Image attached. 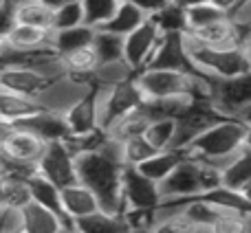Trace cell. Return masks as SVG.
I'll list each match as a JSON object with an SVG mask.
<instances>
[{"label": "cell", "mask_w": 251, "mask_h": 233, "mask_svg": "<svg viewBox=\"0 0 251 233\" xmlns=\"http://www.w3.org/2000/svg\"><path fill=\"white\" fill-rule=\"evenodd\" d=\"M16 60H18V57H16V55H11V53H7V55H0V70H2L7 64L16 62Z\"/></svg>", "instance_id": "bcb514c9"}, {"label": "cell", "mask_w": 251, "mask_h": 233, "mask_svg": "<svg viewBox=\"0 0 251 233\" xmlns=\"http://www.w3.org/2000/svg\"><path fill=\"white\" fill-rule=\"evenodd\" d=\"M25 64H29L35 73H40L47 82H55V79L64 77L66 75V64H64V57L55 51H38V53H31V55L20 57Z\"/></svg>", "instance_id": "83f0119b"}, {"label": "cell", "mask_w": 251, "mask_h": 233, "mask_svg": "<svg viewBox=\"0 0 251 233\" xmlns=\"http://www.w3.org/2000/svg\"><path fill=\"white\" fill-rule=\"evenodd\" d=\"M199 44L209 48H225V47H240V29L234 24L229 16L221 18L216 22H209V24L201 26L194 31H185Z\"/></svg>", "instance_id": "2e32d148"}, {"label": "cell", "mask_w": 251, "mask_h": 233, "mask_svg": "<svg viewBox=\"0 0 251 233\" xmlns=\"http://www.w3.org/2000/svg\"><path fill=\"white\" fill-rule=\"evenodd\" d=\"M38 2L47 4V7H51V9H57V7H60V4H64L66 0H38Z\"/></svg>", "instance_id": "7dc6e473"}, {"label": "cell", "mask_w": 251, "mask_h": 233, "mask_svg": "<svg viewBox=\"0 0 251 233\" xmlns=\"http://www.w3.org/2000/svg\"><path fill=\"white\" fill-rule=\"evenodd\" d=\"M82 4L86 13V24L100 29L113 18L115 9L119 7V0H82Z\"/></svg>", "instance_id": "8d00e7d4"}, {"label": "cell", "mask_w": 251, "mask_h": 233, "mask_svg": "<svg viewBox=\"0 0 251 233\" xmlns=\"http://www.w3.org/2000/svg\"><path fill=\"white\" fill-rule=\"evenodd\" d=\"M0 172H2V156H0Z\"/></svg>", "instance_id": "9f6ffc18"}, {"label": "cell", "mask_w": 251, "mask_h": 233, "mask_svg": "<svg viewBox=\"0 0 251 233\" xmlns=\"http://www.w3.org/2000/svg\"><path fill=\"white\" fill-rule=\"evenodd\" d=\"M134 70L128 66L126 60H119V62H108V64H100L93 75L91 84L93 88H110V86H117V84L126 82V79L134 77Z\"/></svg>", "instance_id": "1f68e13d"}, {"label": "cell", "mask_w": 251, "mask_h": 233, "mask_svg": "<svg viewBox=\"0 0 251 233\" xmlns=\"http://www.w3.org/2000/svg\"><path fill=\"white\" fill-rule=\"evenodd\" d=\"M146 69H168V70L199 73L190 60V53H187L185 42H183V33H165Z\"/></svg>", "instance_id": "7c38bea8"}, {"label": "cell", "mask_w": 251, "mask_h": 233, "mask_svg": "<svg viewBox=\"0 0 251 233\" xmlns=\"http://www.w3.org/2000/svg\"><path fill=\"white\" fill-rule=\"evenodd\" d=\"M119 143H122V161L126 167H139V165L146 163L154 152H159L150 145V141H148L143 134L124 139V141H119Z\"/></svg>", "instance_id": "e575fe53"}, {"label": "cell", "mask_w": 251, "mask_h": 233, "mask_svg": "<svg viewBox=\"0 0 251 233\" xmlns=\"http://www.w3.org/2000/svg\"><path fill=\"white\" fill-rule=\"evenodd\" d=\"M161 38H163V33H161L159 26H156L150 18H148L139 29H134L132 33L124 38V60L128 62V66L134 73L143 70L150 64Z\"/></svg>", "instance_id": "30bf717a"}, {"label": "cell", "mask_w": 251, "mask_h": 233, "mask_svg": "<svg viewBox=\"0 0 251 233\" xmlns=\"http://www.w3.org/2000/svg\"><path fill=\"white\" fill-rule=\"evenodd\" d=\"M245 145L251 147V128H249V125H247V137H245Z\"/></svg>", "instance_id": "816d5d0a"}, {"label": "cell", "mask_w": 251, "mask_h": 233, "mask_svg": "<svg viewBox=\"0 0 251 233\" xmlns=\"http://www.w3.org/2000/svg\"><path fill=\"white\" fill-rule=\"evenodd\" d=\"M4 4H7V2H4V0H0V7H4Z\"/></svg>", "instance_id": "6f0895ef"}, {"label": "cell", "mask_w": 251, "mask_h": 233, "mask_svg": "<svg viewBox=\"0 0 251 233\" xmlns=\"http://www.w3.org/2000/svg\"><path fill=\"white\" fill-rule=\"evenodd\" d=\"M4 2H7V4H16L18 0H4Z\"/></svg>", "instance_id": "11a10c76"}, {"label": "cell", "mask_w": 251, "mask_h": 233, "mask_svg": "<svg viewBox=\"0 0 251 233\" xmlns=\"http://www.w3.org/2000/svg\"><path fill=\"white\" fill-rule=\"evenodd\" d=\"M143 97L148 99H168V97H196L209 99V84L203 75L168 69H143L134 75Z\"/></svg>", "instance_id": "277c9868"}, {"label": "cell", "mask_w": 251, "mask_h": 233, "mask_svg": "<svg viewBox=\"0 0 251 233\" xmlns=\"http://www.w3.org/2000/svg\"><path fill=\"white\" fill-rule=\"evenodd\" d=\"M176 4H181L183 9H190V7H194V4H201V2H207V0H174Z\"/></svg>", "instance_id": "f6af8a7d"}, {"label": "cell", "mask_w": 251, "mask_h": 233, "mask_svg": "<svg viewBox=\"0 0 251 233\" xmlns=\"http://www.w3.org/2000/svg\"><path fill=\"white\" fill-rule=\"evenodd\" d=\"M194 233H214V229L212 227H196Z\"/></svg>", "instance_id": "f907efd6"}, {"label": "cell", "mask_w": 251, "mask_h": 233, "mask_svg": "<svg viewBox=\"0 0 251 233\" xmlns=\"http://www.w3.org/2000/svg\"><path fill=\"white\" fill-rule=\"evenodd\" d=\"M38 110H42L38 97L20 95V93L0 88V119L2 121H13V123H18V121L35 115Z\"/></svg>", "instance_id": "44dd1931"}, {"label": "cell", "mask_w": 251, "mask_h": 233, "mask_svg": "<svg viewBox=\"0 0 251 233\" xmlns=\"http://www.w3.org/2000/svg\"><path fill=\"white\" fill-rule=\"evenodd\" d=\"M207 2H212L214 7H218L223 13H227V16H229V13L234 11L240 2H243V0H207Z\"/></svg>", "instance_id": "7bdbcfd3"}, {"label": "cell", "mask_w": 251, "mask_h": 233, "mask_svg": "<svg viewBox=\"0 0 251 233\" xmlns=\"http://www.w3.org/2000/svg\"><path fill=\"white\" fill-rule=\"evenodd\" d=\"M60 233H77V229H62Z\"/></svg>", "instance_id": "f5cc1de1"}, {"label": "cell", "mask_w": 251, "mask_h": 233, "mask_svg": "<svg viewBox=\"0 0 251 233\" xmlns=\"http://www.w3.org/2000/svg\"><path fill=\"white\" fill-rule=\"evenodd\" d=\"M93 48H95L97 57H100V64L124 60V38L117 33H110L106 29H95Z\"/></svg>", "instance_id": "4dcf8cb0"}, {"label": "cell", "mask_w": 251, "mask_h": 233, "mask_svg": "<svg viewBox=\"0 0 251 233\" xmlns=\"http://www.w3.org/2000/svg\"><path fill=\"white\" fill-rule=\"evenodd\" d=\"M143 101H146V97H143L134 77L110 88H95V108H97V119H100V128L108 130L117 119L141 108Z\"/></svg>", "instance_id": "8992f818"}, {"label": "cell", "mask_w": 251, "mask_h": 233, "mask_svg": "<svg viewBox=\"0 0 251 233\" xmlns=\"http://www.w3.org/2000/svg\"><path fill=\"white\" fill-rule=\"evenodd\" d=\"M183 42L190 53V60L194 69L205 79H227L236 77L251 70V62L240 47H225V48H209L199 44L190 33H183Z\"/></svg>", "instance_id": "5b68a950"}, {"label": "cell", "mask_w": 251, "mask_h": 233, "mask_svg": "<svg viewBox=\"0 0 251 233\" xmlns=\"http://www.w3.org/2000/svg\"><path fill=\"white\" fill-rule=\"evenodd\" d=\"M49 84L51 82H47L40 73H35V70L31 69L29 64H25L20 57L0 70V88L20 93V95L40 97V93H42Z\"/></svg>", "instance_id": "4fadbf2b"}, {"label": "cell", "mask_w": 251, "mask_h": 233, "mask_svg": "<svg viewBox=\"0 0 251 233\" xmlns=\"http://www.w3.org/2000/svg\"><path fill=\"white\" fill-rule=\"evenodd\" d=\"M93 35H95V29L88 24L75 26V29H62V31H53L51 35V48L60 55H66V53L75 51V48H82L93 44Z\"/></svg>", "instance_id": "4316f807"}, {"label": "cell", "mask_w": 251, "mask_h": 233, "mask_svg": "<svg viewBox=\"0 0 251 233\" xmlns=\"http://www.w3.org/2000/svg\"><path fill=\"white\" fill-rule=\"evenodd\" d=\"M161 33H185L187 31V18H185V9L181 4H176L174 0H170L161 11H156L150 18Z\"/></svg>", "instance_id": "d6a6232c"}, {"label": "cell", "mask_w": 251, "mask_h": 233, "mask_svg": "<svg viewBox=\"0 0 251 233\" xmlns=\"http://www.w3.org/2000/svg\"><path fill=\"white\" fill-rule=\"evenodd\" d=\"M148 18L150 16H148L146 11H141L137 4L128 2V0H119V7L115 9L113 18H110L104 26H100V29H106V31H110V33H117V35H122V38H126V35H130L134 29H139Z\"/></svg>", "instance_id": "cb8c5ba5"}, {"label": "cell", "mask_w": 251, "mask_h": 233, "mask_svg": "<svg viewBox=\"0 0 251 233\" xmlns=\"http://www.w3.org/2000/svg\"><path fill=\"white\" fill-rule=\"evenodd\" d=\"M35 172L47 176L57 187H69L77 183V154L66 141L47 143V150L35 165Z\"/></svg>", "instance_id": "ba28073f"}, {"label": "cell", "mask_w": 251, "mask_h": 233, "mask_svg": "<svg viewBox=\"0 0 251 233\" xmlns=\"http://www.w3.org/2000/svg\"><path fill=\"white\" fill-rule=\"evenodd\" d=\"M150 121H152V116L146 108V101H143L141 108L132 110V113H128L126 116L115 121V123L106 130V134H108L110 139H117V141H124V139H130V137H139V134L146 132Z\"/></svg>", "instance_id": "484cf974"}, {"label": "cell", "mask_w": 251, "mask_h": 233, "mask_svg": "<svg viewBox=\"0 0 251 233\" xmlns=\"http://www.w3.org/2000/svg\"><path fill=\"white\" fill-rule=\"evenodd\" d=\"M62 209H64V216L71 222H77L79 218H86L91 213L100 211L101 205L86 185L73 183L69 187H62Z\"/></svg>", "instance_id": "d6986e66"}, {"label": "cell", "mask_w": 251, "mask_h": 233, "mask_svg": "<svg viewBox=\"0 0 251 233\" xmlns=\"http://www.w3.org/2000/svg\"><path fill=\"white\" fill-rule=\"evenodd\" d=\"M62 57H64V64H66V75L88 79V82L93 79L97 66H100V57H97L93 44L82 47V48H75V51L66 53V55H62Z\"/></svg>", "instance_id": "f1b7e54d"}, {"label": "cell", "mask_w": 251, "mask_h": 233, "mask_svg": "<svg viewBox=\"0 0 251 233\" xmlns=\"http://www.w3.org/2000/svg\"><path fill=\"white\" fill-rule=\"evenodd\" d=\"M124 167L122 143L106 134L97 150L77 154V183L86 185L97 196L104 211L126 213L122 194Z\"/></svg>", "instance_id": "6da1fadb"}, {"label": "cell", "mask_w": 251, "mask_h": 233, "mask_svg": "<svg viewBox=\"0 0 251 233\" xmlns=\"http://www.w3.org/2000/svg\"><path fill=\"white\" fill-rule=\"evenodd\" d=\"M18 125L35 137H40L44 143H55V141H69L71 130L66 125V119L62 113H53V110H38L35 115L26 116V119L18 121Z\"/></svg>", "instance_id": "9a60e30c"}, {"label": "cell", "mask_w": 251, "mask_h": 233, "mask_svg": "<svg viewBox=\"0 0 251 233\" xmlns=\"http://www.w3.org/2000/svg\"><path fill=\"white\" fill-rule=\"evenodd\" d=\"M51 35L53 31L47 29H38V26H29V24H13L11 31L4 35L7 53H11L16 57H25L38 51H53Z\"/></svg>", "instance_id": "5bb4252c"}, {"label": "cell", "mask_w": 251, "mask_h": 233, "mask_svg": "<svg viewBox=\"0 0 251 233\" xmlns=\"http://www.w3.org/2000/svg\"><path fill=\"white\" fill-rule=\"evenodd\" d=\"M251 181V147H240L236 156L223 169V185L229 189H243Z\"/></svg>", "instance_id": "f546056e"}, {"label": "cell", "mask_w": 251, "mask_h": 233, "mask_svg": "<svg viewBox=\"0 0 251 233\" xmlns=\"http://www.w3.org/2000/svg\"><path fill=\"white\" fill-rule=\"evenodd\" d=\"M75 229L77 233H130L128 220H126L124 213H110V211H100L91 213L86 218H79L75 222Z\"/></svg>", "instance_id": "603a6c76"}, {"label": "cell", "mask_w": 251, "mask_h": 233, "mask_svg": "<svg viewBox=\"0 0 251 233\" xmlns=\"http://www.w3.org/2000/svg\"><path fill=\"white\" fill-rule=\"evenodd\" d=\"M143 137L154 150H172L176 139V119H152Z\"/></svg>", "instance_id": "836d02e7"}, {"label": "cell", "mask_w": 251, "mask_h": 233, "mask_svg": "<svg viewBox=\"0 0 251 233\" xmlns=\"http://www.w3.org/2000/svg\"><path fill=\"white\" fill-rule=\"evenodd\" d=\"M214 233H247V211H227L212 227Z\"/></svg>", "instance_id": "f35d334b"}, {"label": "cell", "mask_w": 251, "mask_h": 233, "mask_svg": "<svg viewBox=\"0 0 251 233\" xmlns=\"http://www.w3.org/2000/svg\"><path fill=\"white\" fill-rule=\"evenodd\" d=\"M22 229V207H4L0 211V233Z\"/></svg>", "instance_id": "ab89813d"}, {"label": "cell", "mask_w": 251, "mask_h": 233, "mask_svg": "<svg viewBox=\"0 0 251 233\" xmlns=\"http://www.w3.org/2000/svg\"><path fill=\"white\" fill-rule=\"evenodd\" d=\"M64 119L71 130V137H86V134L101 130L100 119H97V108H95V88L88 95H84L79 101H75L64 113Z\"/></svg>", "instance_id": "ac0fdd59"}, {"label": "cell", "mask_w": 251, "mask_h": 233, "mask_svg": "<svg viewBox=\"0 0 251 233\" xmlns=\"http://www.w3.org/2000/svg\"><path fill=\"white\" fill-rule=\"evenodd\" d=\"M223 185V169L201 159L185 156L172 174L161 183L163 200H187L203 196Z\"/></svg>", "instance_id": "3957f363"}, {"label": "cell", "mask_w": 251, "mask_h": 233, "mask_svg": "<svg viewBox=\"0 0 251 233\" xmlns=\"http://www.w3.org/2000/svg\"><path fill=\"white\" fill-rule=\"evenodd\" d=\"M185 156L187 154L183 150H174V147L172 150H159V152H154L146 163L139 165L137 169L143 174V176H148L150 181H154V183L161 185V183L176 169V165L181 163Z\"/></svg>", "instance_id": "7402d4cb"}, {"label": "cell", "mask_w": 251, "mask_h": 233, "mask_svg": "<svg viewBox=\"0 0 251 233\" xmlns=\"http://www.w3.org/2000/svg\"><path fill=\"white\" fill-rule=\"evenodd\" d=\"M240 48L245 51V55L249 57V62H251V29H247L243 33V38H240Z\"/></svg>", "instance_id": "ee69618b"}, {"label": "cell", "mask_w": 251, "mask_h": 233, "mask_svg": "<svg viewBox=\"0 0 251 233\" xmlns=\"http://www.w3.org/2000/svg\"><path fill=\"white\" fill-rule=\"evenodd\" d=\"M9 233H26L25 229H16V231H9Z\"/></svg>", "instance_id": "db71d44e"}, {"label": "cell", "mask_w": 251, "mask_h": 233, "mask_svg": "<svg viewBox=\"0 0 251 233\" xmlns=\"http://www.w3.org/2000/svg\"><path fill=\"white\" fill-rule=\"evenodd\" d=\"M227 13H223L218 7H214L212 2H201L194 7L185 9V18H187V31L201 29V26L209 24V22H216L221 18H225Z\"/></svg>", "instance_id": "74e56055"}, {"label": "cell", "mask_w": 251, "mask_h": 233, "mask_svg": "<svg viewBox=\"0 0 251 233\" xmlns=\"http://www.w3.org/2000/svg\"><path fill=\"white\" fill-rule=\"evenodd\" d=\"M91 91H93V84L88 82V79L64 75V77H60V79L49 84V86L40 93L38 101L44 110H53V113L64 115L75 101H79Z\"/></svg>", "instance_id": "8fae6325"}, {"label": "cell", "mask_w": 251, "mask_h": 233, "mask_svg": "<svg viewBox=\"0 0 251 233\" xmlns=\"http://www.w3.org/2000/svg\"><path fill=\"white\" fill-rule=\"evenodd\" d=\"M22 229L26 233H60L62 229H75V225L35 200H29L22 205Z\"/></svg>", "instance_id": "e0dca14e"}, {"label": "cell", "mask_w": 251, "mask_h": 233, "mask_svg": "<svg viewBox=\"0 0 251 233\" xmlns=\"http://www.w3.org/2000/svg\"><path fill=\"white\" fill-rule=\"evenodd\" d=\"M25 181H26V187H29L31 200L40 203L42 207L51 209V211L60 213L66 222H71L69 218L64 216V209H62V187H57L55 183H51L47 176H42V174L35 172V169L31 174H26ZM71 225H75V222H71Z\"/></svg>", "instance_id": "ffe728a7"}, {"label": "cell", "mask_w": 251, "mask_h": 233, "mask_svg": "<svg viewBox=\"0 0 251 233\" xmlns=\"http://www.w3.org/2000/svg\"><path fill=\"white\" fill-rule=\"evenodd\" d=\"M82 24H86V13H84L82 0H66L53 13V31L75 29V26Z\"/></svg>", "instance_id": "d590c367"}, {"label": "cell", "mask_w": 251, "mask_h": 233, "mask_svg": "<svg viewBox=\"0 0 251 233\" xmlns=\"http://www.w3.org/2000/svg\"><path fill=\"white\" fill-rule=\"evenodd\" d=\"M207 84L209 101L221 116L238 119L251 106V70L227 79H207Z\"/></svg>", "instance_id": "52a82bcc"}, {"label": "cell", "mask_w": 251, "mask_h": 233, "mask_svg": "<svg viewBox=\"0 0 251 233\" xmlns=\"http://www.w3.org/2000/svg\"><path fill=\"white\" fill-rule=\"evenodd\" d=\"M238 119H240V121H243V123H245V125H249V128H251V106H249V108H247V110H245V113H243V115H240V116H238Z\"/></svg>", "instance_id": "c3c4849f"}, {"label": "cell", "mask_w": 251, "mask_h": 233, "mask_svg": "<svg viewBox=\"0 0 251 233\" xmlns=\"http://www.w3.org/2000/svg\"><path fill=\"white\" fill-rule=\"evenodd\" d=\"M0 211H2V209H0Z\"/></svg>", "instance_id": "680465c9"}, {"label": "cell", "mask_w": 251, "mask_h": 233, "mask_svg": "<svg viewBox=\"0 0 251 233\" xmlns=\"http://www.w3.org/2000/svg\"><path fill=\"white\" fill-rule=\"evenodd\" d=\"M0 55H7V40H4V35H0Z\"/></svg>", "instance_id": "681fc988"}, {"label": "cell", "mask_w": 251, "mask_h": 233, "mask_svg": "<svg viewBox=\"0 0 251 233\" xmlns=\"http://www.w3.org/2000/svg\"><path fill=\"white\" fill-rule=\"evenodd\" d=\"M245 137H247V125L243 121L234 116H223L190 143L185 154L225 169L236 152L245 147Z\"/></svg>", "instance_id": "7a4b0ae2"}, {"label": "cell", "mask_w": 251, "mask_h": 233, "mask_svg": "<svg viewBox=\"0 0 251 233\" xmlns=\"http://www.w3.org/2000/svg\"><path fill=\"white\" fill-rule=\"evenodd\" d=\"M13 24H16V20H13L11 4H4V7H0V35H7L9 31H11Z\"/></svg>", "instance_id": "b9f144b4"}, {"label": "cell", "mask_w": 251, "mask_h": 233, "mask_svg": "<svg viewBox=\"0 0 251 233\" xmlns=\"http://www.w3.org/2000/svg\"><path fill=\"white\" fill-rule=\"evenodd\" d=\"M11 9L16 24H29V26H38V29L53 31V13H55V9L47 7V4L38 2V0H18L16 4H11Z\"/></svg>", "instance_id": "d4e9b609"}, {"label": "cell", "mask_w": 251, "mask_h": 233, "mask_svg": "<svg viewBox=\"0 0 251 233\" xmlns=\"http://www.w3.org/2000/svg\"><path fill=\"white\" fill-rule=\"evenodd\" d=\"M122 194L126 211H154L163 203L159 183L143 176L137 167H124Z\"/></svg>", "instance_id": "9c48e42d"}, {"label": "cell", "mask_w": 251, "mask_h": 233, "mask_svg": "<svg viewBox=\"0 0 251 233\" xmlns=\"http://www.w3.org/2000/svg\"><path fill=\"white\" fill-rule=\"evenodd\" d=\"M128 2H132V4H137L141 11H146L148 16H154L156 11H161V9L165 7V4L170 2V0H128Z\"/></svg>", "instance_id": "60d3db41"}]
</instances>
